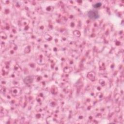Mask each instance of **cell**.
<instances>
[{
    "instance_id": "1",
    "label": "cell",
    "mask_w": 124,
    "mask_h": 124,
    "mask_svg": "<svg viewBox=\"0 0 124 124\" xmlns=\"http://www.w3.org/2000/svg\"><path fill=\"white\" fill-rule=\"evenodd\" d=\"M88 16L93 19H96L99 17V15L97 11L91 10L88 12Z\"/></svg>"
}]
</instances>
